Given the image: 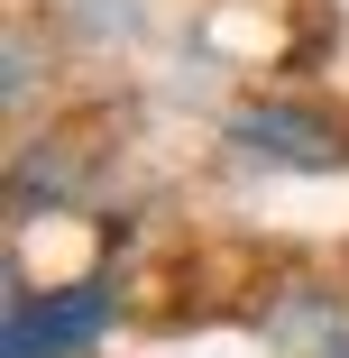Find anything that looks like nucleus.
<instances>
[{
  "mask_svg": "<svg viewBox=\"0 0 349 358\" xmlns=\"http://www.w3.org/2000/svg\"><path fill=\"white\" fill-rule=\"evenodd\" d=\"M111 331V285H64V294H19L0 358H83Z\"/></svg>",
  "mask_w": 349,
  "mask_h": 358,
  "instance_id": "1",
  "label": "nucleus"
}]
</instances>
